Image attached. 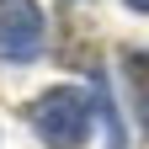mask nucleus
I'll use <instances>...</instances> for the list:
<instances>
[{"instance_id": "nucleus-1", "label": "nucleus", "mask_w": 149, "mask_h": 149, "mask_svg": "<svg viewBox=\"0 0 149 149\" xmlns=\"http://www.w3.org/2000/svg\"><path fill=\"white\" fill-rule=\"evenodd\" d=\"M32 128L48 149H80L91 139V101L80 85H53L32 101Z\"/></svg>"}, {"instance_id": "nucleus-2", "label": "nucleus", "mask_w": 149, "mask_h": 149, "mask_svg": "<svg viewBox=\"0 0 149 149\" xmlns=\"http://www.w3.org/2000/svg\"><path fill=\"white\" fill-rule=\"evenodd\" d=\"M43 53V11L37 0H0V59L27 64Z\"/></svg>"}, {"instance_id": "nucleus-3", "label": "nucleus", "mask_w": 149, "mask_h": 149, "mask_svg": "<svg viewBox=\"0 0 149 149\" xmlns=\"http://www.w3.org/2000/svg\"><path fill=\"white\" fill-rule=\"evenodd\" d=\"M123 74H128V91H133V112H139V123L149 133V53H128Z\"/></svg>"}, {"instance_id": "nucleus-4", "label": "nucleus", "mask_w": 149, "mask_h": 149, "mask_svg": "<svg viewBox=\"0 0 149 149\" xmlns=\"http://www.w3.org/2000/svg\"><path fill=\"white\" fill-rule=\"evenodd\" d=\"M128 6H133V11H144V16H149V0H128Z\"/></svg>"}]
</instances>
